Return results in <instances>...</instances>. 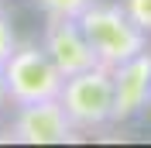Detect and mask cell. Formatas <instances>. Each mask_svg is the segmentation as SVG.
Returning a JSON list of instances; mask_svg holds the SVG:
<instances>
[{"label":"cell","mask_w":151,"mask_h":148,"mask_svg":"<svg viewBox=\"0 0 151 148\" xmlns=\"http://www.w3.org/2000/svg\"><path fill=\"white\" fill-rule=\"evenodd\" d=\"M79 28L96 55V65H106V69H117L120 62L148 48V31H141L131 21L120 0H93L79 14Z\"/></svg>","instance_id":"cell-1"},{"label":"cell","mask_w":151,"mask_h":148,"mask_svg":"<svg viewBox=\"0 0 151 148\" xmlns=\"http://www.w3.org/2000/svg\"><path fill=\"white\" fill-rule=\"evenodd\" d=\"M4 79H7V96L14 107L38 100H52L62 90L65 76L55 69V62L48 59L41 41H17V48L4 62Z\"/></svg>","instance_id":"cell-2"},{"label":"cell","mask_w":151,"mask_h":148,"mask_svg":"<svg viewBox=\"0 0 151 148\" xmlns=\"http://www.w3.org/2000/svg\"><path fill=\"white\" fill-rule=\"evenodd\" d=\"M58 103L65 107L69 120L76 124V131H100L110 124L113 114V79L106 65H93L76 76L62 79L58 90Z\"/></svg>","instance_id":"cell-3"},{"label":"cell","mask_w":151,"mask_h":148,"mask_svg":"<svg viewBox=\"0 0 151 148\" xmlns=\"http://www.w3.org/2000/svg\"><path fill=\"white\" fill-rule=\"evenodd\" d=\"M76 138H79V131L69 120L58 96L17 107L7 128V141H17V145H69Z\"/></svg>","instance_id":"cell-4"},{"label":"cell","mask_w":151,"mask_h":148,"mask_svg":"<svg viewBox=\"0 0 151 148\" xmlns=\"http://www.w3.org/2000/svg\"><path fill=\"white\" fill-rule=\"evenodd\" d=\"M113 79V114L110 124H127L151 103V52H137L134 59L110 69Z\"/></svg>","instance_id":"cell-5"},{"label":"cell","mask_w":151,"mask_h":148,"mask_svg":"<svg viewBox=\"0 0 151 148\" xmlns=\"http://www.w3.org/2000/svg\"><path fill=\"white\" fill-rule=\"evenodd\" d=\"M41 48L48 52V59L55 62V69L62 76H76V73L96 65V55L76 17H45Z\"/></svg>","instance_id":"cell-6"},{"label":"cell","mask_w":151,"mask_h":148,"mask_svg":"<svg viewBox=\"0 0 151 148\" xmlns=\"http://www.w3.org/2000/svg\"><path fill=\"white\" fill-rule=\"evenodd\" d=\"M38 10L45 14V17H76L79 21V14H83L93 0H35Z\"/></svg>","instance_id":"cell-7"},{"label":"cell","mask_w":151,"mask_h":148,"mask_svg":"<svg viewBox=\"0 0 151 148\" xmlns=\"http://www.w3.org/2000/svg\"><path fill=\"white\" fill-rule=\"evenodd\" d=\"M120 7L131 14V21H134L141 31L151 35V0H120Z\"/></svg>","instance_id":"cell-8"},{"label":"cell","mask_w":151,"mask_h":148,"mask_svg":"<svg viewBox=\"0 0 151 148\" xmlns=\"http://www.w3.org/2000/svg\"><path fill=\"white\" fill-rule=\"evenodd\" d=\"M17 48V31H14V24H10L7 10H0V65L7 62V55Z\"/></svg>","instance_id":"cell-9"},{"label":"cell","mask_w":151,"mask_h":148,"mask_svg":"<svg viewBox=\"0 0 151 148\" xmlns=\"http://www.w3.org/2000/svg\"><path fill=\"white\" fill-rule=\"evenodd\" d=\"M10 103V96H7V79H4V65H0V110Z\"/></svg>","instance_id":"cell-10"}]
</instances>
